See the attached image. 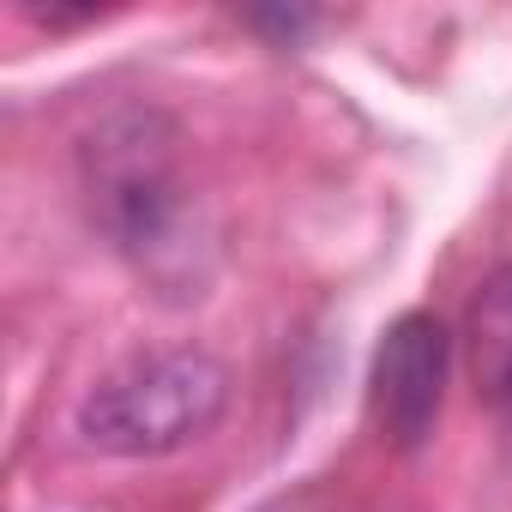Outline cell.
Instances as JSON below:
<instances>
[{
    "mask_svg": "<svg viewBox=\"0 0 512 512\" xmlns=\"http://www.w3.org/2000/svg\"><path fill=\"white\" fill-rule=\"evenodd\" d=\"M229 392L235 380L211 350H157L79 398V440L109 458H169L223 422Z\"/></svg>",
    "mask_w": 512,
    "mask_h": 512,
    "instance_id": "obj_1",
    "label": "cell"
},
{
    "mask_svg": "<svg viewBox=\"0 0 512 512\" xmlns=\"http://www.w3.org/2000/svg\"><path fill=\"white\" fill-rule=\"evenodd\" d=\"M85 187L121 253L169 278V260L193 266V205L175 181V127L157 109H121L85 139Z\"/></svg>",
    "mask_w": 512,
    "mask_h": 512,
    "instance_id": "obj_2",
    "label": "cell"
},
{
    "mask_svg": "<svg viewBox=\"0 0 512 512\" xmlns=\"http://www.w3.org/2000/svg\"><path fill=\"white\" fill-rule=\"evenodd\" d=\"M446 380H452V332L434 314H398L374 350V422L392 446L416 452L446 404Z\"/></svg>",
    "mask_w": 512,
    "mask_h": 512,
    "instance_id": "obj_3",
    "label": "cell"
},
{
    "mask_svg": "<svg viewBox=\"0 0 512 512\" xmlns=\"http://www.w3.org/2000/svg\"><path fill=\"white\" fill-rule=\"evenodd\" d=\"M470 332H476V374L488 380V392H500V380L512 368V266L476 296Z\"/></svg>",
    "mask_w": 512,
    "mask_h": 512,
    "instance_id": "obj_4",
    "label": "cell"
},
{
    "mask_svg": "<svg viewBox=\"0 0 512 512\" xmlns=\"http://www.w3.org/2000/svg\"><path fill=\"white\" fill-rule=\"evenodd\" d=\"M253 25H266V31H284V37H302L314 25V13H253Z\"/></svg>",
    "mask_w": 512,
    "mask_h": 512,
    "instance_id": "obj_5",
    "label": "cell"
},
{
    "mask_svg": "<svg viewBox=\"0 0 512 512\" xmlns=\"http://www.w3.org/2000/svg\"><path fill=\"white\" fill-rule=\"evenodd\" d=\"M500 404H512V368H506V380H500V392H494Z\"/></svg>",
    "mask_w": 512,
    "mask_h": 512,
    "instance_id": "obj_6",
    "label": "cell"
}]
</instances>
